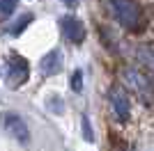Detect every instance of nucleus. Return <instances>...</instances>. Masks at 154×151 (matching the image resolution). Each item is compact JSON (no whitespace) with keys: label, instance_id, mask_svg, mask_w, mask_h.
Returning <instances> with one entry per match:
<instances>
[{"label":"nucleus","instance_id":"1","mask_svg":"<svg viewBox=\"0 0 154 151\" xmlns=\"http://www.w3.org/2000/svg\"><path fill=\"white\" fill-rule=\"evenodd\" d=\"M110 7H113V14H115V19L120 21L122 28H127L131 32H138L143 28L140 9L136 7L134 0H110Z\"/></svg>","mask_w":154,"mask_h":151},{"label":"nucleus","instance_id":"2","mask_svg":"<svg viewBox=\"0 0 154 151\" xmlns=\"http://www.w3.org/2000/svg\"><path fill=\"white\" fill-rule=\"evenodd\" d=\"M30 78V64L23 55L12 53L9 62H7V85L9 87H21L23 82Z\"/></svg>","mask_w":154,"mask_h":151},{"label":"nucleus","instance_id":"3","mask_svg":"<svg viewBox=\"0 0 154 151\" xmlns=\"http://www.w3.org/2000/svg\"><path fill=\"white\" fill-rule=\"evenodd\" d=\"M124 80L145 99H152L154 94V82L149 78V73H145L143 69H124Z\"/></svg>","mask_w":154,"mask_h":151},{"label":"nucleus","instance_id":"4","mask_svg":"<svg viewBox=\"0 0 154 151\" xmlns=\"http://www.w3.org/2000/svg\"><path fill=\"white\" fill-rule=\"evenodd\" d=\"M2 121H5L7 133H9V135H12L14 140H19L21 144H28V140H30V131H28V124H26L23 119H21L19 114L7 112L5 117H2Z\"/></svg>","mask_w":154,"mask_h":151},{"label":"nucleus","instance_id":"5","mask_svg":"<svg viewBox=\"0 0 154 151\" xmlns=\"http://www.w3.org/2000/svg\"><path fill=\"white\" fill-rule=\"evenodd\" d=\"M110 108H113V112H115V117L120 121H127L129 119V114H131V105H129V96L127 92H124L122 87H113L110 89Z\"/></svg>","mask_w":154,"mask_h":151},{"label":"nucleus","instance_id":"6","mask_svg":"<svg viewBox=\"0 0 154 151\" xmlns=\"http://www.w3.org/2000/svg\"><path fill=\"white\" fill-rule=\"evenodd\" d=\"M60 28H62V34L69 39L71 44H81L85 39V25L81 23V19H76V16H62Z\"/></svg>","mask_w":154,"mask_h":151},{"label":"nucleus","instance_id":"7","mask_svg":"<svg viewBox=\"0 0 154 151\" xmlns=\"http://www.w3.org/2000/svg\"><path fill=\"white\" fill-rule=\"evenodd\" d=\"M39 67H42V73H44V76H55L60 71V67H62L60 50H51L48 55H44V57H42V62H39Z\"/></svg>","mask_w":154,"mask_h":151},{"label":"nucleus","instance_id":"8","mask_svg":"<svg viewBox=\"0 0 154 151\" xmlns=\"http://www.w3.org/2000/svg\"><path fill=\"white\" fill-rule=\"evenodd\" d=\"M136 60L140 64L143 71H152L154 73V50L147 48V46H138L136 48Z\"/></svg>","mask_w":154,"mask_h":151},{"label":"nucleus","instance_id":"9","mask_svg":"<svg viewBox=\"0 0 154 151\" xmlns=\"http://www.w3.org/2000/svg\"><path fill=\"white\" fill-rule=\"evenodd\" d=\"M19 7V0H0V14L2 16H12Z\"/></svg>","mask_w":154,"mask_h":151},{"label":"nucleus","instance_id":"10","mask_svg":"<svg viewBox=\"0 0 154 151\" xmlns=\"http://www.w3.org/2000/svg\"><path fill=\"white\" fill-rule=\"evenodd\" d=\"M71 87H74V92H81V89H83V71H74V76H71Z\"/></svg>","mask_w":154,"mask_h":151},{"label":"nucleus","instance_id":"11","mask_svg":"<svg viewBox=\"0 0 154 151\" xmlns=\"http://www.w3.org/2000/svg\"><path fill=\"white\" fill-rule=\"evenodd\" d=\"M83 135H85V140H88V142H92V140H94L92 128H90V119H88V117H83Z\"/></svg>","mask_w":154,"mask_h":151},{"label":"nucleus","instance_id":"12","mask_svg":"<svg viewBox=\"0 0 154 151\" xmlns=\"http://www.w3.org/2000/svg\"><path fill=\"white\" fill-rule=\"evenodd\" d=\"M30 21H32V14H26V16H21V23L16 25V28H14L12 32H14V34H16V32H21V30H23V25H28Z\"/></svg>","mask_w":154,"mask_h":151},{"label":"nucleus","instance_id":"13","mask_svg":"<svg viewBox=\"0 0 154 151\" xmlns=\"http://www.w3.org/2000/svg\"><path fill=\"white\" fill-rule=\"evenodd\" d=\"M64 2H67V5H71V7H74V5H76V2H78V0H64Z\"/></svg>","mask_w":154,"mask_h":151}]
</instances>
